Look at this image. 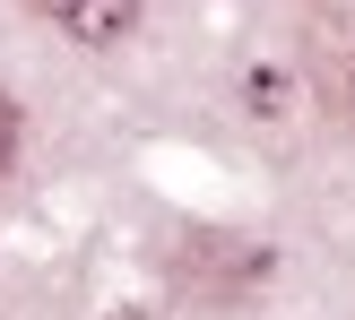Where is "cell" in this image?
Wrapping results in <instances>:
<instances>
[{
    "instance_id": "7a4b0ae2",
    "label": "cell",
    "mask_w": 355,
    "mask_h": 320,
    "mask_svg": "<svg viewBox=\"0 0 355 320\" xmlns=\"http://www.w3.org/2000/svg\"><path fill=\"white\" fill-rule=\"evenodd\" d=\"M304 69L329 121H355V9H312L304 26Z\"/></svg>"
},
{
    "instance_id": "3957f363",
    "label": "cell",
    "mask_w": 355,
    "mask_h": 320,
    "mask_svg": "<svg viewBox=\"0 0 355 320\" xmlns=\"http://www.w3.org/2000/svg\"><path fill=\"white\" fill-rule=\"evenodd\" d=\"M52 17H61L69 35H78V44H121V35L139 26V0H52Z\"/></svg>"
},
{
    "instance_id": "277c9868",
    "label": "cell",
    "mask_w": 355,
    "mask_h": 320,
    "mask_svg": "<svg viewBox=\"0 0 355 320\" xmlns=\"http://www.w3.org/2000/svg\"><path fill=\"white\" fill-rule=\"evenodd\" d=\"M9 165H17V104L0 96V173H9Z\"/></svg>"
},
{
    "instance_id": "6da1fadb",
    "label": "cell",
    "mask_w": 355,
    "mask_h": 320,
    "mask_svg": "<svg viewBox=\"0 0 355 320\" xmlns=\"http://www.w3.org/2000/svg\"><path fill=\"white\" fill-rule=\"evenodd\" d=\"M269 269H277V251L252 234H182L173 242V286L191 303H252L269 286Z\"/></svg>"
}]
</instances>
